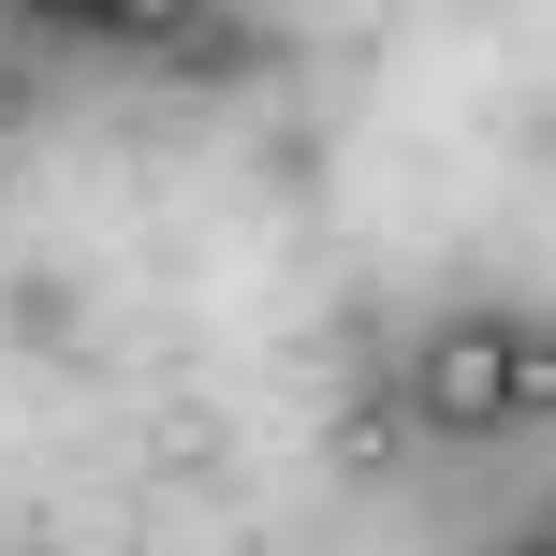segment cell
I'll use <instances>...</instances> for the list:
<instances>
[{
  "label": "cell",
  "mask_w": 556,
  "mask_h": 556,
  "mask_svg": "<svg viewBox=\"0 0 556 556\" xmlns=\"http://www.w3.org/2000/svg\"><path fill=\"white\" fill-rule=\"evenodd\" d=\"M410 410L440 425V440H498L513 410H528V337L513 323H440L410 366Z\"/></svg>",
  "instance_id": "1"
}]
</instances>
